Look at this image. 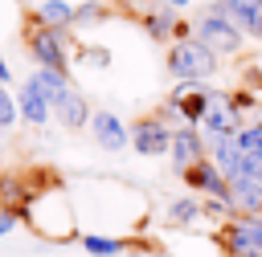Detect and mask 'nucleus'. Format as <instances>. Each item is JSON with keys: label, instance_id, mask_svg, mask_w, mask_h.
<instances>
[{"label": "nucleus", "instance_id": "nucleus-6", "mask_svg": "<svg viewBox=\"0 0 262 257\" xmlns=\"http://www.w3.org/2000/svg\"><path fill=\"white\" fill-rule=\"evenodd\" d=\"M242 122H246V118H242V110L233 106V98L221 94V90H209V106H205L201 131H209V135H233Z\"/></svg>", "mask_w": 262, "mask_h": 257}, {"label": "nucleus", "instance_id": "nucleus-9", "mask_svg": "<svg viewBox=\"0 0 262 257\" xmlns=\"http://www.w3.org/2000/svg\"><path fill=\"white\" fill-rule=\"evenodd\" d=\"M180 179L196 192V196H225V175H221V167L205 155V159H196V163H188L184 171H180Z\"/></svg>", "mask_w": 262, "mask_h": 257}, {"label": "nucleus", "instance_id": "nucleus-2", "mask_svg": "<svg viewBox=\"0 0 262 257\" xmlns=\"http://www.w3.org/2000/svg\"><path fill=\"white\" fill-rule=\"evenodd\" d=\"M213 245L225 257H262V216L233 212L213 228Z\"/></svg>", "mask_w": 262, "mask_h": 257}, {"label": "nucleus", "instance_id": "nucleus-14", "mask_svg": "<svg viewBox=\"0 0 262 257\" xmlns=\"http://www.w3.org/2000/svg\"><path fill=\"white\" fill-rule=\"evenodd\" d=\"M176 8L172 4H164V8H151L147 16H143V29H147V37L151 41H168V37H176Z\"/></svg>", "mask_w": 262, "mask_h": 257}, {"label": "nucleus", "instance_id": "nucleus-23", "mask_svg": "<svg viewBox=\"0 0 262 257\" xmlns=\"http://www.w3.org/2000/svg\"><path fill=\"white\" fill-rule=\"evenodd\" d=\"M12 224H16V216H0V237H4V233H8Z\"/></svg>", "mask_w": 262, "mask_h": 257}, {"label": "nucleus", "instance_id": "nucleus-18", "mask_svg": "<svg viewBox=\"0 0 262 257\" xmlns=\"http://www.w3.org/2000/svg\"><path fill=\"white\" fill-rule=\"evenodd\" d=\"M82 249L90 257H119L127 249V241H115V237H82Z\"/></svg>", "mask_w": 262, "mask_h": 257}, {"label": "nucleus", "instance_id": "nucleus-11", "mask_svg": "<svg viewBox=\"0 0 262 257\" xmlns=\"http://www.w3.org/2000/svg\"><path fill=\"white\" fill-rule=\"evenodd\" d=\"M90 131H94V143H98L102 151H123V147L131 143L127 126H123L119 114H111V110H90Z\"/></svg>", "mask_w": 262, "mask_h": 257}, {"label": "nucleus", "instance_id": "nucleus-17", "mask_svg": "<svg viewBox=\"0 0 262 257\" xmlns=\"http://www.w3.org/2000/svg\"><path fill=\"white\" fill-rule=\"evenodd\" d=\"M37 16H41V24L66 29V24H74V4H66V0H45Z\"/></svg>", "mask_w": 262, "mask_h": 257}, {"label": "nucleus", "instance_id": "nucleus-26", "mask_svg": "<svg viewBox=\"0 0 262 257\" xmlns=\"http://www.w3.org/2000/svg\"><path fill=\"white\" fill-rule=\"evenodd\" d=\"M254 37H258V41H262V16H258V29H254Z\"/></svg>", "mask_w": 262, "mask_h": 257}, {"label": "nucleus", "instance_id": "nucleus-16", "mask_svg": "<svg viewBox=\"0 0 262 257\" xmlns=\"http://www.w3.org/2000/svg\"><path fill=\"white\" fill-rule=\"evenodd\" d=\"M233 143H237L242 155H250V159L262 163V118H258V122H242V126L233 131Z\"/></svg>", "mask_w": 262, "mask_h": 257}, {"label": "nucleus", "instance_id": "nucleus-13", "mask_svg": "<svg viewBox=\"0 0 262 257\" xmlns=\"http://www.w3.org/2000/svg\"><path fill=\"white\" fill-rule=\"evenodd\" d=\"M246 37H254V29H258V16H262V0H213Z\"/></svg>", "mask_w": 262, "mask_h": 257}, {"label": "nucleus", "instance_id": "nucleus-7", "mask_svg": "<svg viewBox=\"0 0 262 257\" xmlns=\"http://www.w3.org/2000/svg\"><path fill=\"white\" fill-rule=\"evenodd\" d=\"M168 155H172V167H176V171H184L188 163L205 159L209 151H205V135H201V126H192V122H180V126L172 131Z\"/></svg>", "mask_w": 262, "mask_h": 257}, {"label": "nucleus", "instance_id": "nucleus-15", "mask_svg": "<svg viewBox=\"0 0 262 257\" xmlns=\"http://www.w3.org/2000/svg\"><path fill=\"white\" fill-rule=\"evenodd\" d=\"M164 220H168L172 228H192V224L201 220V200H192V196L172 200V204H168V212H164Z\"/></svg>", "mask_w": 262, "mask_h": 257}, {"label": "nucleus", "instance_id": "nucleus-5", "mask_svg": "<svg viewBox=\"0 0 262 257\" xmlns=\"http://www.w3.org/2000/svg\"><path fill=\"white\" fill-rule=\"evenodd\" d=\"M131 135V147L139 155H168V143H172V126L160 118V114H147V118H135V126L127 131Z\"/></svg>", "mask_w": 262, "mask_h": 257}, {"label": "nucleus", "instance_id": "nucleus-4", "mask_svg": "<svg viewBox=\"0 0 262 257\" xmlns=\"http://www.w3.org/2000/svg\"><path fill=\"white\" fill-rule=\"evenodd\" d=\"M29 53H33L37 65H49V69L66 73V37H61V29H53V24L29 29Z\"/></svg>", "mask_w": 262, "mask_h": 257}, {"label": "nucleus", "instance_id": "nucleus-20", "mask_svg": "<svg viewBox=\"0 0 262 257\" xmlns=\"http://www.w3.org/2000/svg\"><path fill=\"white\" fill-rule=\"evenodd\" d=\"M16 122V102H12V94L0 86V126H12Z\"/></svg>", "mask_w": 262, "mask_h": 257}, {"label": "nucleus", "instance_id": "nucleus-12", "mask_svg": "<svg viewBox=\"0 0 262 257\" xmlns=\"http://www.w3.org/2000/svg\"><path fill=\"white\" fill-rule=\"evenodd\" d=\"M16 114H25V118H29L33 126H41V122H45V118L53 114V106H49V98L41 94V86H37L33 78H29L25 86H20V98H16Z\"/></svg>", "mask_w": 262, "mask_h": 257}, {"label": "nucleus", "instance_id": "nucleus-24", "mask_svg": "<svg viewBox=\"0 0 262 257\" xmlns=\"http://www.w3.org/2000/svg\"><path fill=\"white\" fill-rule=\"evenodd\" d=\"M164 4H172V8H176V12H180V8H188V4H192V0H164Z\"/></svg>", "mask_w": 262, "mask_h": 257}, {"label": "nucleus", "instance_id": "nucleus-25", "mask_svg": "<svg viewBox=\"0 0 262 257\" xmlns=\"http://www.w3.org/2000/svg\"><path fill=\"white\" fill-rule=\"evenodd\" d=\"M8 82V65H4V57H0V86Z\"/></svg>", "mask_w": 262, "mask_h": 257}, {"label": "nucleus", "instance_id": "nucleus-1", "mask_svg": "<svg viewBox=\"0 0 262 257\" xmlns=\"http://www.w3.org/2000/svg\"><path fill=\"white\" fill-rule=\"evenodd\" d=\"M217 65H221V57L209 45H201L196 37H176L168 49V73L176 82H209L217 73Z\"/></svg>", "mask_w": 262, "mask_h": 257}, {"label": "nucleus", "instance_id": "nucleus-22", "mask_svg": "<svg viewBox=\"0 0 262 257\" xmlns=\"http://www.w3.org/2000/svg\"><path fill=\"white\" fill-rule=\"evenodd\" d=\"M86 61H90V65H106V61H111V53H106V49H90V53H86Z\"/></svg>", "mask_w": 262, "mask_h": 257}, {"label": "nucleus", "instance_id": "nucleus-8", "mask_svg": "<svg viewBox=\"0 0 262 257\" xmlns=\"http://www.w3.org/2000/svg\"><path fill=\"white\" fill-rule=\"evenodd\" d=\"M225 200H229L233 212L262 216V184H258V175H229L225 179Z\"/></svg>", "mask_w": 262, "mask_h": 257}, {"label": "nucleus", "instance_id": "nucleus-27", "mask_svg": "<svg viewBox=\"0 0 262 257\" xmlns=\"http://www.w3.org/2000/svg\"><path fill=\"white\" fill-rule=\"evenodd\" d=\"M258 184H262V163H258Z\"/></svg>", "mask_w": 262, "mask_h": 257}, {"label": "nucleus", "instance_id": "nucleus-19", "mask_svg": "<svg viewBox=\"0 0 262 257\" xmlns=\"http://www.w3.org/2000/svg\"><path fill=\"white\" fill-rule=\"evenodd\" d=\"M33 82L41 86V94H45V98H53V94H61V90L70 86V82H66V73H61V69H49V65H41V69L33 73Z\"/></svg>", "mask_w": 262, "mask_h": 257}, {"label": "nucleus", "instance_id": "nucleus-21", "mask_svg": "<svg viewBox=\"0 0 262 257\" xmlns=\"http://www.w3.org/2000/svg\"><path fill=\"white\" fill-rule=\"evenodd\" d=\"M98 16H102V4H82V8H74V20H82V24H86V20H98Z\"/></svg>", "mask_w": 262, "mask_h": 257}, {"label": "nucleus", "instance_id": "nucleus-10", "mask_svg": "<svg viewBox=\"0 0 262 257\" xmlns=\"http://www.w3.org/2000/svg\"><path fill=\"white\" fill-rule=\"evenodd\" d=\"M49 106H53V114H57V122H61L66 131H82V126L90 122V106H86V98H82L74 86H66L61 94H53Z\"/></svg>", "mask_w": 262, "mask_h": 257}, {"label": "nucleus", "instance_id": "nucleus-3", "mask_svg": "<svg viewBox=\"0 0 262 257\" xmlns=\"http://www.w3.org/2000/svg\"><path fill=\"white\" fill-rule=\"evenodd\" d=\"M192 37L201 41V45H209L217 57H233V53H242V45H246V33L213 4V8H205L196 20H192Z\"/></svg>", "mask_w": 262, "mask_h": 257}]
</instances>
